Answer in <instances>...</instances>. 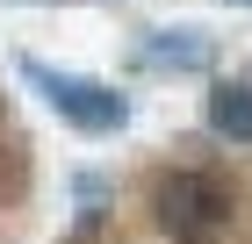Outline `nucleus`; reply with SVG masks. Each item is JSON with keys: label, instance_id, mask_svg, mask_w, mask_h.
<instances>
[{"label": "nucleus", "instance_id": "20e7f679", "mask_svg": "<svg viewBox=\"0 0 252 244\" xmlns=\"http://www.w3.org/2000/svg\"><path fill=\"white\" fill-rule=\"evenodd\" d=\"M152 65H209V43H194V29H180V43H152Z\"/></svg>", "mask_w": 252, "mask_h": 244}, {"label": "nucleus", "instance_id": "f03ea898", "mask_svg": "<svg viewBox=\"0 0 252 244\" xmlns=\"http://www.w3.org/2000/svg\"><path fill=\"white\" fill-rule=\"evenodd\" d=\"M22 79L43 94V108L65 115L79 136H108L130 122V94L116 86H101V79H79V72H58V65H43V57H22Z\"/></svg>", "mask_w": 252, "mask_h": 244}, {"label": "nucleus", "instance_id": "f257e3e1", "mask_svg": "<svg viewBox=\"0 0 252 244\" xmlns=\"http://www.w3.org/2000/svg\"><path fill=\"white\" fill-rule=\"evenodd\" d=\"M231 187L216 180V172H194V165H180V172H166L152 187V223L166 230L173 244H216L223 230H231Z\"/></svg>", "mask_w": 252, "mask_h": 244}, {"label": "nucleus", "instance_id": "7ed1b4c3", "mask_svg": "<svg viewBox=\"0 0 252 244\" xmlns=\"http://www.w3.org/2000/svg\"><path fill=\"white\" fill-rule=\"evenodd\" d=\"M209 130L231 136V144H252V86L245 79H223L209 94Z\"/></svg>", "mask_w": 252, "mask_h": 244}]
</instances>
